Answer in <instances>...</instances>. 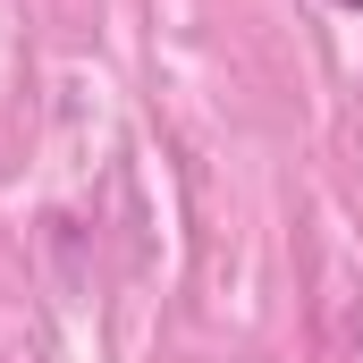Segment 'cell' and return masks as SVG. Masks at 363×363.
<instances>
[{
	"instance_id": "obj_1",
	"label": "cell",
	"mask_w": 363,
	"mask_h": 363,
	"mask_svg": "<svg viewBox=\"0 0 363 363\" xmlns=\"http://www.w3.org/2000/svg\"><path fill=\"white\" fill-rule=\"evenodd\" d=\"M330 9H363V0H330Z\"/></svg>"
}]
</instances>
